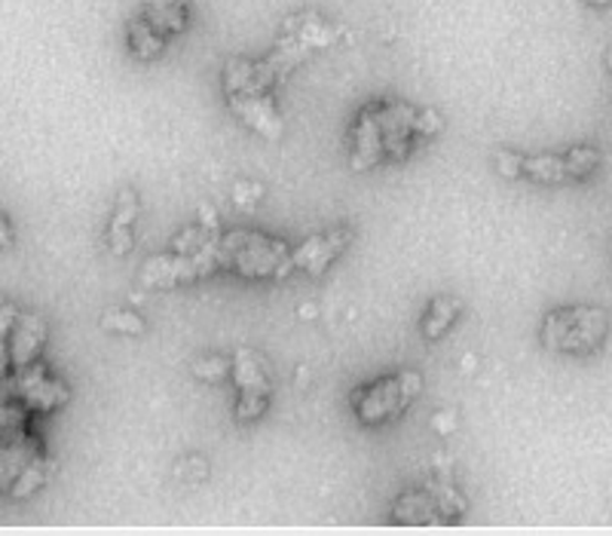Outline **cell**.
<instances>
[{
	"mask_svg": "<svg viewBox=\"0 0 612 536\" xmlns=\"http://www.w3.org/2000/svg\"><path fill=\"white\" fill-rule=\"evenodd\" d=\"M610 334V313L603 307H558L545 313L539 337L551 353L563 356H591L598 353Z\"/></svg>",
	"mask_w": 612,
	"mask_h": 536,
	"instance_id": "obj_1",
	"label": "cell"
},
{
	"mask_svg": "<svg viewBox=\"0 0 612 536\" xmlns=\"http://www.w3.org/2000/svg\"><path fill=\"white\" fill-rule=\"evenodd\" d=\"M218 264L221 270L243 276V279H272L294 270L291 248L267 234L251 231H233L218 239Z\"/></svg>",
	"mask_w": 612,
	"mask_h": 536,
	"instance_id": "obj_2",
	"label": "cell"
},
{
	"mask_svg": "<svg viewBox=\"0 0 612 536\" xmlns=\"http://www.w3.org/2000/svg\"><path fill=\"white\" fill-rule=\"evenodd\" d=\"M420 393L422 377L417 372L389 374V377H380V380H374V384L355 389L353 411L362 424L377 427V424H386V420H393L398 414L408 411Z\"/></svg>",
	"mask_w": 612,
	"mask_h": 536,
	"instance_id": "obj_3",
	"label": "cell"
},
{
	"mask_svg": "<svg viewBox=\"0 0 612 536\" xmlns=\"http://www.w3.org/2000/svg\"><path fill=\"white\" fill-rule=\"evenodd\" d=\"M0 396H13L31 417H37V414L58 411L68 401V386L62 384L55 374H50L43 362H34V365L10 374Z\"/></svg>",
	"mask_w": 612,
	"mask_h": 536,
	"instance_id": "obj_4",
	"label": "cell"
},
{
	"mask_svg": "<svg viewBox=\"0 0 612 536\" xmlns=\"http://www.w3.org/2000/svg\"><path fill=\"white\" fill-rule=\"evenodd\" d=\"M230 377L236 389H239V399L233 405V414L236 420H258L260 414L267 411L270 405V374H267V365L264 358L255 353V350H239L236 356L230 358Z\"/></svg>",
	"mask_w": 612,
	"mask_h": 536,
	"instance_id": "obj_5",
	"label": "cell"
},
{
	"mask_svg": "<svg viewBox=\"0 0 612 536\" xmlns=\"http://www.w3.org/2000/svg\"><path fill=\"white\" fill-rule=\"evenodd\" d=\"M282 83V74L276 71L270 58H245L236 55L224 65L221 86L224 96H272V89Z\"/></svg>",
	"mask_w": 612,
	"mask_h": 536,
	"instance_id": "obj_6",
	"label": "cell"
},
{
	"mask_svg": "<svg viewBox=\"0 0 612 536\" xmlns=\"http://www.w3.org/2000/svg\"><path fill=\"white\" fill-rule=\"evenodd\" d=\"M386 163V144H383L380 105L371 101L358 110L350 129V165L355 172H367L374 165Z\"/></svg>",
	"mask_w": 612,
	"mask_h": 536,
	"instance_id": "obj_7",
	"label": "cell"
},
{
	"mask_svg": "<svg viewBox=\"0 0 612 536\" xmlns=\"http://www.w3.org/2000/svg\"><path fill=\"white\" fill-rule=\"evenodd\" d=\"M353 236L355 234L350 227H334V231H325V234H315L310 236V239H303L298 248H291V264H294V270L310 276H322L328 267L350 248Z\"/></svg>",
	"mask_w": 612,
	"mask_h": 536,
	"instance_id": "obj_8",
	"label": "cell"
},
{
	"mask_svg": "<svg viewBox=\"0 0 612 536\" xmlns=\"http://www.w3.org/2000/svg\"><path fill=\"white\" fill-rule=\"evenodd\" d=\"M37 457H43L41 439L31 427L0 432V494H10Z\"/></svg>",
	"mask_w": 612,
	"mask_h": 536,
	"instance_id": "obj_9",
	"label": "cell"
},
{
	"mask_svg": "<svg viewBox=\"0 0 612 536\" xmlns=\"http://www.w3.org/2000/svg\"><path fill=\"white\" fill-rule=\"evenodd\" d=\"M377 105H380L386 160L398 163L414 148V138H417V108L408 105V101H377Z\"/></svg>",
	"mask_w": 612,
	"mask_h": 536,
	"instance_id": "obj_10",
	"label": "cell"
},
{
	"mask_svg": "<svg viewBox=\"0 0 612 536\" xmlns=\"http://www.w3.org/2000/svg\"><path fill=\"white\" fill-rule=\"evenodd\" d=\"M196 279H203V267L193 255H181V251L153 255L141 267V282L148 289H178V286H191Z\"/></svg>",
	"mask_w": 612,
	"mask_h": 536,
	"instance_id": "obj_11",
	"label": "cell"
},
{
	"mask_svg": "<svg viewBox=\"0 0 612 536\" xmlns=\"http://www.w3.org/2000/svg\"><path fill=\"white\" fill-rule=\"evenodd\" d=\"M46 322L34 313H15L13 325H10V337H7V350H10V368H28L34 362H41L43 346H46Z\"/></svg>",
	"mask_w": 612,
	"mask_h": 536,
	"instance_id": "obj_12",
	"label": "cell"
},
{
	"mask_svg": "<svg viewBox=\"0 0 612 536\" xmlns=\"http://www.w3.org/2000/svg\"><path fill=\"white\" fill-rule=\"evenodd\" d=\"M227 105H230L233 114H236L251 132H258V136L276 141V138H282V132H286L282 114L272 105V96H230L227 98Z\"/></svg>",
	"mask_w": 612,
	"mask_h": 536,
	"instance_id": "obj_13",
	"label": "cell"
},
{
	"mask_svg": "<svg viewBox=\"0 0 612 536\" xmlns=\"http://www.w3.org/2000/svg\"><path fill=\"white\" fill-rule=\"evenodd\" d=\"M282 34L291 37L294 43H300L303 50H328L331 43L337 41V28L331 25L328 19H322L319 13H298L288 19L282 25Z\"/></svg>",
	"mask_w": 612,
	"mask_h": 536,
	"instance_id": "obj_14",
	"label": "cell"
},
{
	"mask_svg": "<svg viewBox=\"0 0 612 536\" xmlns=\"http://www.w3.org/2000/svg\"><path fill=\"white\" fill-rule=\"evenodd\" d=\"M141 15L148 19L150 28H157L169 41V37H178L187 28L191 7H187V0H144Z\"/></svg>",
	"mask_w": 612,
	"mask_h": 536,
	"instance_id": "obj_15",
	"label": "cell"
},
{
	"mask_svg": "<svg viewBox=\"0 0 612 536\" xmlns=\"http://www.w3.org/2000/svg\"><path fill=\"white\" fill-rule=\"evenodd\" d=\"M136 218H138V200L132 193H122L117 200V208L110 215L108 243L114 255H129V248L136 243Z\"/></svg>",
	"mask_w": 612,
	"mask_h": 536,
	"instance_id": "obj_16",
	"label": "cell"
},
{
	"mask_svg": "<svg viewBox=\"0 0 612 536\" xmlns=\"http://www.w3.org/2000/svg\"><path fill=\"white\" fill-rule=\"evenodd\" d=\"M460 313H463L460 298H450V294L432 298L429 307H426V313H422V322H420L422 337H426V341H441V337L457 325Z\"/></svg>",
	"mask_w": 612,
	"mask_h": 536,
	"instance_id": "obj_17",
	"label": "cell"
},
{
	"mask_svg": "<svg viewBox=\"0 0 612 536\" xmlns=\"http://www.w3.org/2000/svg\"><path fill=\"white\" fill-rule=\"evenodd\" d=\"M520 179H530L536 184H560L567 181V163L563 153H536V157H520Z\"/></svg>",
	"mask_w": 612,
	"mask_h": 536,
	"instance_id": "obj_18",
	"label": "cell"
},
{
	"mask_svg": "<svg viewBox=\"0 0 612 536\" xmlns=\"http://www.w3.org/2000/svg\"><path fill=\"white\" fill-rule=\"evenodd\" d=\"M165 37L157 31V28H150V22L144 15H138L129 22V50L136 58L141 62H150V58H160L165 53Z\"/></svg>",
	"mask_w": 612,
	"mask_h": 536,
	"instance_id": "obj_19",
	"label": "cell"
},
{
	"mask_svg": "<svg viewBox=\"0 0 612 536\" xmlns=\"http://www.w3.org/2000/svg\"><path fill=\"white\" fill-rule=\"evenodd\" d=\"M393 515H395V522H408V524L432 522V515H438L436 500H432V494H420V491H414V494H405L398 503H395Z\"/></svg>",
	"mask_w": 612,
	"mask_h": 536,
	"instance_id": "obj_20",
	"label": "cell"
},
{
	"mask_svg": "<svg viewBox=\"0 0 612 536\" xmlns=\"http://www.w3.org/2000/svg\"><path fill=\"white\" fill-rule=\"evenodd\" d=\"M563 163H567V175L570 179H586L600 165V153L594 148H570L563 153Z\"/></svg>",
	"mask_w": 612,
	"mask_h": 536,
	"instance_id": "obj_21",
	"label": "cell"
},
{
	"mask_svg": "<svg viewBox=\"0 0 612 536\" xmlns=\"http://www.w3.org/2000/svg\"><path fill=\"white\" fill-rule=\"evenodd\" d=\"M101 325L108 331H120V334H141V331H144L141 317L129 313V310H110V313L101 317Z\"/></svg>",
	"mask_w": 612,
	"mask_h": 536,
	"instance_id": "obj_22",
	"label": "cell"
},
{
	"mask_svg": "<svg viewBox=\"0 0 612 536\" xmlns=\"http://www.w3.org/2000/svg\"><path fill=\"white\" fill-rule=\"evenodd\" d=\"M432 500H436V510L438 515H444V518H457V515H463L465 512V500H460V494L448 487V484H441L432 491Z\"/></svg>",
	"mask_w": 612,
	"mask_h": 536,
	"instance_id": "obj_23",
	"label": "cell"
},
{
	"mask_svg": "<svg viewBox=\"0 0 612 536\" xmlns=\"http://www.w3.org/2000/svg\"><path fill=\"white\" fill-rule=\"evenodd\" d=\"M193 374H196L200 380H208V384L227 380V377H230V358H221V356L203 358V362H196V365H193Z\"/></svg>",
	"mask_w": 612,
	"mask_h": 536,
	"instance_id": "obj_24",
	"label": "cell"
},
{
	"mask_svg": "<svg viewBox=\"0 0 612 536\" xmlns=\"http://www.w3.org/2000/svg\"><path fill=\"white\" fill-rule=\"evenodd\" d=\"M441 117H438L436 110L429 108H417V138H429V136H438L441 132Z\"/></svg>",
	"mask_w": 612,
	"mask_h": 536,
	"instance_id": "obj_25",
	"label": "cell"
},
{
	"mask_svg": "<svg viewBox=\"0 0 612 536\" xmlns=\"http://www.w3.org/2000/svg\"><path fill=\"white\" fill-rule=\"evenodd\" d=\"M496 165H500V172H503L505 179H520V157L517 153L503 151L496 157Z\"/></svg>",
	"mask_w": 612,
	"mask_h": 536,
	"instance_id": "obj_26",
	"label": "cell"
},
{
	"mask_svg": "<svg viewBox=\"0 0 612 536\" xmlns=\"http://www.w3.org/2000/svg\"><path fill=\"white\" fill-rule=\"evenodd\" d=\"M258 196H260V184H245V181L236 184V203H239V206H251Z\"/></svg>",
	"mask_w": 612,
	"mask_h": 536,
	"instance_id": "obj_27",
	"label": "cell"
},
{
	"mask_svg": "<svg viewBox=\"0 0 612 536\" xmlns=\"http://www.w3.org/2000/svg\"><path fill=\"white\" fill-rule=\"evenodd\" d=\"M13 224H10V221L3 218V215H0V248H10L13 246Z\"/></svg>",
	"mask_w": 612,
	"mask_h": 536,
	"instance_id": "obj_28",
	"label": "cell"
},
{
	"mask_svg": "<svg viewBox=\"0 0 612 536\" xmlns=\"http://www.w3.org/2000/svg\"><path fill=\"white\" fill-rule=\"evenodd\" d=\"M591 7H612V0H588Z\"/></svg>",
	"mask_w": 612,
	"mask_h": 536,
	"instance_id": "obj_29",
	"label": "cell"
},
{
	"mask_svg": "<svg viewBox=\"0 0 612 536\" xmlns=\"http://www.w3.org/2000/svg\"><path fill=\"white\" fill-rule=\"evenodd\" d=\"M606 65H610V71H612V50H610V53H606Z\"/></svg>",
	"mask_w": 612,
	"mask_h": 536,
	"instance_id": "obj_30",
	"label": "cell"
}]
</instances>
